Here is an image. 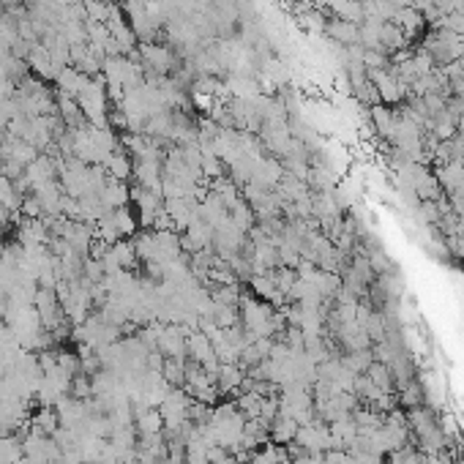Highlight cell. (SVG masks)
Returning a JSON list of instances; mask_svg holds the SVG:
<instances>
[{"instance_id": "6da1fadb", "label": "cell", "mask_w": 464, "mask_h": 464, "mask_svg": "<svg viewBox=\"0 0 464 464\" xmlns=\"http://www.w3.org/2000/svg\"><path fill=\"white\" fill-rule=\"evenodd\" d=\"M325 36L334 41V44H341V47H352V44H358V33L361 28L358 25H352V22H344V20H331V22H325Z\"/></svg>"}, {"instance_id": "7a4b0ae2", "label": "cell", "mask_w": 464, "mask_h": 464, "mask_svg": "<svg viewBox=\"0 0 464 464\" xmlns=\"http://www.w3.org/2000/svg\"><path fill=\"white\" fill-rule=\"evenodd\" d=\"M244 369L241 366H235V364H221L216 371V382L221 391H235V388H241L244 385Z\"/></svg>"}]
</instances>
